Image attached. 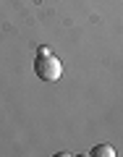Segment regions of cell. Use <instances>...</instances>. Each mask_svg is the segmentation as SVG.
Returning <instances> with one entry per match:
<instances>
[{"label":"cell","mask_w":123,"mask_h":157,"mask_svg":"<svg viewBox=\"0 0 123 157\" xmlns=\"http://www.w3.org/2000/svg\"><path fill=\"white\" fill-rule=\"evenodd\" d=\"M34 73H37L42 81H58V78L63 76V63L58 60L52 52H37Z\"/></svg>","instance_id":"obj_1"},{"label":"cell","mask_w":123,"mask_h":157,"mask_svg":"<svg viewBox=\"0 0 123 157\" xmlns=\"http://www.w3.org/2000/svg\"><path fill=\"white\" fill-rule=\"evenodd\" d=\"M89 155H92V157H115V149H113L110 144H97Z\"/></svg>","instance_id":"obj_2"}]
</instances>
